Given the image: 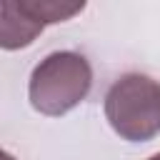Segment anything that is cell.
<instances>
[{"label": "cell", "mask_w": 160, "mask_h": 160, "mask_svg": "<svg viewBox=\"0 0 160 160\" xmlns=\"http://www.w3.org/2000/svg\"><path fill=\"white\" fill-rule=\"evenodd\" d=\"M92 85V70L90 62L72 50H58L50 52L45 60H40L30 75L28 95L30 105L50 118L65 115L75 105H80Z\"/></svg>", "instance_id": "cell-1"}, {"label": "cell", "mask_w": 160, "mask_h": 160, "mask_svg": "<svg viewBox=\"0 0 160 160\" xmlns=\"http://www.w3.org/2000/svg\"><path fill=\"white\" fill-rule=\"evenodd\" d=\"M105 118L122 140L155 138L160 132V82L140 72L118 78L105 95Z\"/></svg>", "instance_id": "cell-2"}, {"label": "cell", "mask_w": 160, "mask_h": 160, "mask_svg": "<svg viewBox=\"0 0 160 160\" xmlns=\"http://www.w3.org/2000/svg\"><path fill=\"white\" fill-rule=\"evenodd\" d=\"M40 32H42V25L25 12L20 0L18 2L0 0V48L2 50L28 48Z\"/></svg>", "instance_id": "cell-3"}, {"label": "cell", "mask_w": 160, "mask_h": 160, "mask_svg": "<svg viewBox=\"0 0 160 160\" xmlns=\"http://www.w3.org/2000/svg\"><path fill=\"white\" fill-rule=\"evenodd\" d=\"M25 12L38 20L42 28L50 25V22H62V20H70L72 15L82 12L85 2H50V0H20Z\"/></svg>", "instance_id": "cell-4"}, {"label": "cell", "mask_w": 160, "mask_h": 160, "mask_svg": "<svg viewBox=\"0 0 160 160\" xmlns=\"http://www.w3.org/2000/svg\"><path fill=\"white\" fill-rule=\"evenodd\" d=\"M0 160H15V158H12V155H10V152H5V150H2V148H0Z\"/></svg>", "instance_id": "cell-5"}, {"label": "cell", "mask_w": 160, "mask_h": 160, "mask_svg": "<svg viewBox=\"0 0 160 160\" xmlns=\"http://www.w3.org/2000/svg\"><path fill=\"white\" fill-rule=\"evenodd\" d=\"M150 160H160V152H158V155H152V158H150Z\"/></svg>", "instance_id": "cell-6"}]
</instances>
